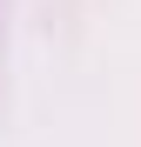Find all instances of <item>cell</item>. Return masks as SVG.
Returning a JSON list of instances; mask_svg holds the SVG:
<instances>
[]
</instances>
